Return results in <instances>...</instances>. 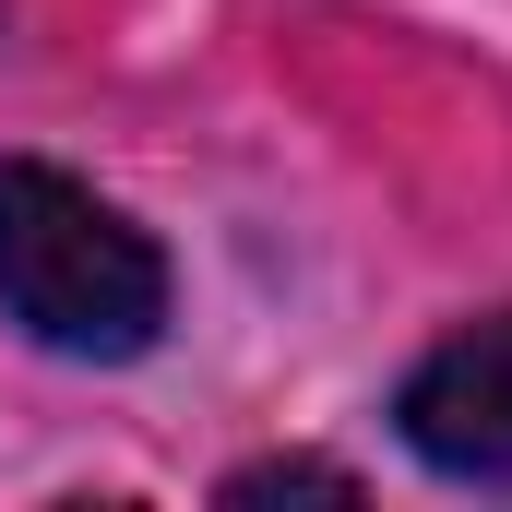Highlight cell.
<instances>
[{
  "label": "cell",
  "instance_id": "cell-1",
  "mask_svg": "<svg viewBox=\"0 0 512 512\" xmlns=\"http://www.w3.org/2000/svg\"><path fill=\"white\" fill-rule=\"evenodd\" d=\"M0 310L60 358H143L167 334V262L60 167H0Z\"/></svg>",
  "mask_w": 512,
  "mask_h": 512
},
{
  "label": "cell",
  "instance_id": "cell-2",
  "mask_svg": "<svg viewBox=\"0 0 512 512\" xmlns=\"http://www.w3.org/2000/svg\"><path fill=\"white\" fill-rule=\"evenodd\" d=\"M393 429H405L417 465H441L465 489H512V310L477 322V334H453L441 358H417Z\"/></svg>",
  "mask_w": 512,
  "mask_h": 512
},
{
  "label": "cell",
  "instance_id": "cell-3",
  "mask_svg": "<svg viewBox=\"0 0 512 512\" xmlns=\"http://www.w3.org/2000/svg\"><path fill=\"white\" fill-rule=\"evenodd\" d=\"M286 489H310V501H358L346 465H251V477H227V501H286Z\"/></svg>",
  "mask_w": 512,
  "mask_h": 512
}]
</instances>
